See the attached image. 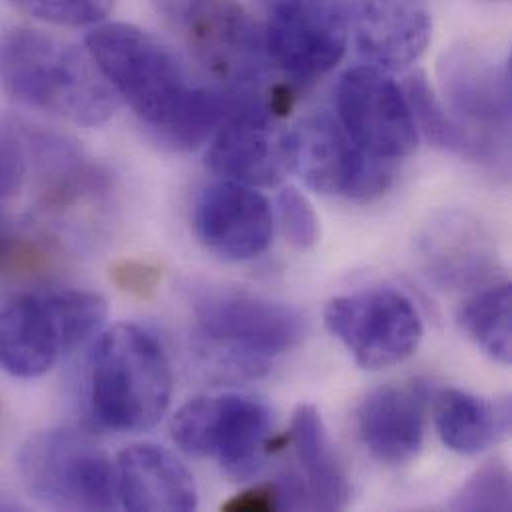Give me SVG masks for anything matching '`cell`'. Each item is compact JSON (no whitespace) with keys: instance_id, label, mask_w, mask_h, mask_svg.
<instances>
[{"instance_id":"9","label":"cell","mask_w":512,"mask_h":512,"mask_svg":"<svg viewBox=\"0 0 512 512\" xmlns=\"http://www.w3.org/2000/svg\"><path fill=\"white\" fill-rule=\"evenodd\" d=\"M329 333L363 369H385L409 359L425 327L415 303L399 289L373 287L335 297L325 307Z\"/></svg>"},{"instance_id":"3","label":"cell","mask_w":512,"mask_h":512,"mask_svg":"<svg viewBox=\"0 0 512 512\" xmlns=\"http://www.w3.org/2000/svg\"><path fill=\"white\" fill-rule=\"evenodd\" d=\"M172 389L170 359L150 331L118 323L98 337L88 365V405L102 429H154L170 407Z\"/></svg>"},{"instance_id":"31","label":"cell","mask_w":512,"mask_h":512,"mask_svg":"<svg viewBox=\"0 0 512 512\" xmlns=\"http://www.w3.org/2000/svg\"><path fill=\"white\" fill-rule=\"evenodd\" d=\"M267 2H271V4H273V2H275V0H267Z\"/></svg>"},{"instance_id":"13","label":"cell","mask_w":512,"mask_h":512,"mask_svg":"<svg viewBox=\"0 0 512 512\" xmlns=\"http://www.w3.org/2000/svg\"><path fill=\"white\" fill-rule=\"evenodd\" d=\"M206 162L222 180L252 188L277 186L289 170L285 132L273 128L269 108L254 94L214 132Z\"/></svg>"},{"instance_id":"14","label":"cell","mask_w":512,"mask_h":512,"mask_svg":"<svg viewBox=\"0 0 512 512\" xmlns=\"http://www.w3.org/2000/svg\"><path fill=\"white\" fill-rule=\"evenodd\" d=\"M200 242L228 261L263 256L273 238L269 202L252 186L220 180L202 190L194 206Z\"/></svg>"},{"instance_id":"22","label":"cell","mask_w":512,"mask_h":512,"mask_svg":"<svg viewBox=\"0 0 512 512\" xmlns=\"http://www.w3.org/2000/svg\"><path fill=\"white\" fill-rule=\"evenodd\" d=\"M405 94L417 124V132L423 134L435 148L449 154H457L471 162L491 166V160L477 138L447 110L431 88L427 76L417 72L409 76L405 84Z\"/></svg>"},{"instance_id":"30","label":"cell","mask_w":512,"mask_h":512,"mask_svg":"<svg viewBox=\"0 0 512 512\" xmlns=\"http://www.w3.org/2000/svg\"><path fill=\"white\" fill-rule=\"evenodd\" d=\"M283 491L275 485H259L234 495L222 505L226 512H269L281 507Z\"/></svg>"},{"instance_id":"16","label":"cell","mask_w":512,"mask_h":512,"mask_svg":"<svg viewBox=\"0 0 512 512\" xmlns=\"http://www.w3.org/2000/svg\"><path fill=\"white\" fill-rule=\"evenodd\" d=\"M423 385H383L357 411V431L365 449L381 463L401 467L417 459L425 437Z\"/></svg>"},{"instance_id":"8","label":"cell","mask_w":512,"mask_h":512,"mask_svg":"<svg viewBox=\"0 0 512 512\" xmlns=\"http://www.w3.org/2000/svg\"><path fill=\"white\" fill-rule=\"evenodd\" d=\"M194 58L228 90H252L263 66V28L238 0H162Z\"/></svg>"},{"instance_id":"5","label":"cell","mask_w":512,"mask_h":512,"mask_svg":"<svg viewBox=\"0 0 512 512\" xmlns=\"http://www.w3.org/2000/svg\"><path fill=\"white\" fill-rule=\"evenodd\" d=\"M18 475L38 503L58 511L120 509L116 463L90 437L72 429H48L26 439Z\"/></svg>"},{"instance_id":"26","label":"cell","mask_w":512,"mask_h":512,"mask_svg":"<svg viewBox=\"0 0 512 512\" xmlns=\"http://www.w3.org/2000/svg\"><path fill=\"white\" fill-rule=\"evenodd\" d=\"M22 12L58 26H88L102 22L112 0H8Z\"/></svg>"},{"instance_id":"7","label":"cell","mask_w":512,"mask_h":512,"mask_svg":"<svg viewBox=\"0 0 512 512\" xmlns=\"http://www.w3.org/2000/svg\"><path fill=\"white\" fill-rule=\"evenodd\" d=\"M289 170L317 194L371 202L383 196L395 178V164L363 152L331 112L303 116L285 132Z\"/></svg>"},{"instance_id":"20","label":"cell","mask_w":512,"mask_h":512,"mask_svg":"<svg viewBox=\"0 0 512 512\" xmlns=\"http://www.w3.org/2000/svg\"><path fill=\"white\" fill-rule=\"evenodd\" d=\"M289 439L303 469L313 505L323 511L345 509L351 497V485L329 439L321 413L313 405H299L295 409Z\"/></svg>"},{"instance_id":"29","label":"cell","mask_w":512,"mask_h":512,"mask_svg":"<svg viewBox=\"0 0 512 512\" xmlns=\"http://www.w3.org/2000/svg\"><path fill=\"white\" fill-rule=\"evenodd\" d=\"M26 176V152L18 138L0 126V208L12 200Z\"/></svg>"},{"instance_id":"27","label":"cell","mask_w":512,"mask_h":512,"mask_svg":"<svg viewBox=\"0 0 512 512\" xmlns=\"http://www.w3.org/2000/svg\"><path fill=\"white\" fill-rule=\"evenodd\" d=\"M283 232L297 250H311L319 240V218L309 200L295 188L281 190L277 198Z\"/></svg>"},{"instance_id":"4","label":"cell","mask_w":512,"mask_h":512,"mask_svg":"<svg viewBox=\"0 0 512 512\" xmlns=\"http://www.w3.org/2000/svg\"><path fill=\"white\" fill-rule=\"evenodd\" d=\"M194 341L216 369L256 375L305 335L301 313L256 293L208 285L194 293Z\"/></svg>"},{"instance_id":"28","label":"cell","mask_w":512,"mask_h":512,"mask_svg":"<svg viewBox=\"0 0 512 512\" xmlns=\"http://www.w3.org/2000/svg\"><path fill=\"white\" fill-rule=\"evenodd\" d=\"M162 277V267L144 259H122L110 267L112 283L138 299H152L160 289Z\"/></svg>"},{"instance_id":"24","label":"cell","mask_w":512,"mask_h":512,"mask_svg":"<svg viewBox=\"0 0 512 512\" xmlns=\"http://www.w3.org/2000/svg\"><path fill=\"white\" fill-rule=\"evenodd\" d=\"M56 248L0 212V275H34L50 269Z\"/></svg>"},{"instance_id":"23","label":"cell","mask_w":512,"mask_h":512,"mask_svg":"<svg viewBox=\"0 0 512 512\" xmlns=\"http://www.w3.org/2000/svg\"><path fill=\"white\" fill-rule=\"evenodd\" d=\"M459 325L467 337L493 361L511 365L512 289L509 281L475 293L459 311Z\"/></svg>"},{"instance_id":"10","label":"cell","mask_w":512,"mask_h":512,"mask_svg":"<svg viewBox=\"0 0 512 512\" xmlns=\"http://www.w3.org/2000/svg\"><path fill=\"white\" fill-rule=\"evenodd\" d=\"M439 76L447 110L477 138L491 166L509 164L511 66L485 50L461 44L449 50Z\"/></svg>"},{"instance_id":"2","label":"cell","mask_w":512,"mask_h":512,"mask_svg":"<svg viewBox=\"0 0 512 512\" xmlns=\"http://www.w3.org/2000/svg\"><path fill=\"white\" fill-rule=\"evenodd\" d=\"M0 86L18 104L82 126H100L118 108L88 50L30 28L0 36Z\"/></svg>"},{"instance_id":"19","label":"cell","mask_w":512,"mask_h":512,"mask_svg":"<svg viewBox=\"0 0 512 512\" xmlns=\"http://www.w3.org/2000/svg\"><path fill=\"white\" fill-rule=\"evenodd\" d=\"M425 269L441 285L463 287L485 277L491 250L483 228L465 214L437 216L419 238Z\"/></svg>"},{"instance_id":"15","label":"cell","mask_w":512,"mask_h":512,"mask_svg":"<svg viewBox=\"0 0 512 512\" xmlns=\"http://www.w3.org/2000/svg\"><path fill=\"white\" fill-rule=\"evenodd\" d=\"M359 54L383 70L417 62L433 34L425 0H355L353 26Z\"/></svg>"},{"instance_id":"11","label":"cell","mask_w":512,"mask_h":512,"mask_svg":"<svg viewBox=\"0 0 512 512\" xmlns=\"http://www.w3.org/2000/svg\"><path fill=\"white\" fill-rule=\"evenodd\" d=\"M355 0H275L263 26L265 52L285 76L311 82L343 58Z\"/></svg>"},{"instance_id":"12","label":"cell","mask_w":512,"mask_h":512,"mask_svg":"<svg viewBox=\"0 0 512 512\" xmlns=\"http://www.w3.org/2000/svg\"><path fill=\"white\" fill-rule=\"evenodd\" d=\"M335 108L353 142L375 160L395 164L419 144L407 94L389 70L373 64L349 68L337 82Z\"/></svg>"},{"instance_id":"21","label":"cell","mask_w":512,"mask_h":512,"mask_svg":"<svg viewBox=\"0 0 512 512\" xmlns=\"http://www.w3.org/2000/svg\"><path fill=\"white\" fill-rule=\"evenodd\" d=\"M511 425L509 403L495 405L479 395L445 389L435 403V427L443 445L473 457L487 451Z\"/></svg>"},{"instance_id":"6","label":"cell","mask_w":512,"mask_h":512,"mask_svg":"<svg viewBox=\"0 0 512 512\" xmlns=\"http://www.w3.org/2000/svg\"><path fill=\"white\" fill-rule=\"evenodd\" d=\"M271 411L256 397H196L172 419L174 441L190 455L214 459L232 481H250L265 463Z\"/></svg>"},{"instance_id":"1","label":"cell","mask_w":512,"mask_h":512,"mask_svg":"<svg viewBox=\"0 0 512 512\" xmlns=\"http://www.w3.org/2000/svg\"><path fill=\"white\" fill-rule=\"evenodd\" d=\"M86 50L118 98L162 144L176 150L210 140L252 94L192 82L184 62L164 42L132 24L96 26L86 36Z\"/></svg>"},{"instance_id":"17","label":"cell","mask_w":512,"mask_h":512,"mask_svg":"<svg viewBox=\"0 0 512 512\" xmlns=\"http://www.w3.org/2000/svg\"><path fill=\"white\" fill-rule=\"evenodd\" d=\"M120 509L132 512H192L198 509L194 475L168 449L142 443L116 461Z\"/></svg>"},{"instance_id":"25","label":"cell","mask_w":512,"mask_h":512,"mask_svg":"<svg viewBox=\"0 0 512 512\" xmlns=\"http://www.w3.org/2000/svg\"><path fill=\"white\" fill-rule=\"evenodd\" d=\"M455 511H509L511 473L503 463H489L479 469L451 503Z\"/></svg>"},{"instance_id":"18","label":"cell","mask_w":512,"mask_h":512,"mask_svg":"<svg viewBox=\"0 0 512 512\" xmlns=\"http://www.w3.org/2000/svg\"><path fill=\"white\" fill-rule=\"evenodd\" d=\"M70 353L48 293L22 295L0 307V369L18 379L48 373Z\"/></svg>"}]
</instances>
